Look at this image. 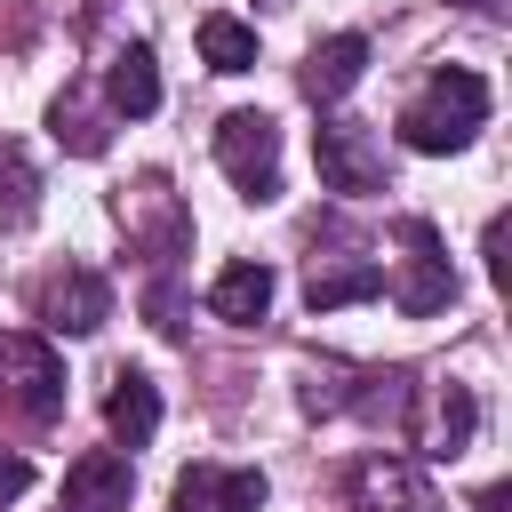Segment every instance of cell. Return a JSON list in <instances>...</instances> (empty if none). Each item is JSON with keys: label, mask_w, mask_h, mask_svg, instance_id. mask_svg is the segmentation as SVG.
I'll use <instances>...</instances> for the list:
<instances>
[{"label": "cell", "mask_w": 512, "mask_h": 512, "mask_svg": "<svg viewBox=\"0 0 512 512\" xmlns=\"http://www.w3.org/2000/svg\"><path fill=\"white\" fill-rule=\"evenodd\" d=\"M400 272H392V304L408 312V320H432V312H448V296H456V272H448V248H440V232L424 224V216H408L400 224Z\"/></svg>", "instance_id": "cell-5"}, {"label": "cell", "mask_w": 512, "mask_h": 512, "mask_svg": "<svg viewBox=\"0 0 512 512\" xmlns=\"http://www.w3.org/2000/svg\"><path fill=\"white\" fill-rule=\"evenodd\" d=\"M0 400L32 424H56L64 416V360L48 352V336H0Z\"/></svg>", "instance_id": "cell-2"}, {"label": "cell", "mask_w": 512, "mask_h": 512, "mask_svg": "<svg viewBox=\"0 0 512 512\" xmlns=\"http://www.w3.org/2000/svg\"><path fill=\"white\" fill-rule=\"evenodd\" d=\"M24 488H32V464H24V456H8V448H0V504H16V496H24Z\"/></svg>", "instance_id": "cell-19"}, {"label": "cell", "mask_w": 512, "mask_h": 512, "mask_svg": "<svg viewBox=\"0 0 512 512\" xmlns=\"http://www.w3.org/2000/svg\"><path fill=\"white\" fill-rule=\"evenodd\" d=\"M488 120V80L464 64H440L408 104H400V144L408 152H464Z\"/></svg>", "instance_id": "cell-1"}, {"label": "cell", "mask_w": 512, "mask_h": 512, "mask_svg": "<svg viewBox=\"0 0 512 512\" xmlns=\"http://www.w3.org/2000/svg\"><path fill=\"white\" fill-rule=\"evenodd\" d=\"M200 64L208 72H256V32L240 16H200Z\"/></svg>", "instance_id": "cell-17"}, {"label": "cell", "mask_w": 512, "mask_h": 512, "mask_svg": "<svg viewBox=\"0 0 512 512\" xmlns=\"http://www.w3.org/2000/svg\"><path fill=\"white\" fill-rule=\"evenodd\" d=\"M104 112H128V120L160 112V64H152L144 40H128V48L112 56V72H104Z\"/></svg>", "instance_id": "cell-14"}, {"label": "cell", "mask_w": 512, "mask_h": 512, "mask_svg": "<svg viewBox=\"0 0 512 512\" xmlns=\"http://www.w3.org/2000/svg\"><path fill=\"white\" fill-rule=\"evenodd\" d=\"M40 320H48L56 336H96V328L112 320V288H104V272L64 264V272L40 288Z\"/></svg>", "instance_id": "cell-8"}, {"label": "cell", "mask_w": 512, "mask_h": 512, "mask_svg": "<svg viewBox=\"0 0 512 512\" xmlns=\"http://www.w3.org/2000/svg\"><path fill=\"white\" fill-rule=\"evenodd\" d=\"M312 160H320V184L328 192H384L392 168H384V136L368 120H320L312 128Z\"/></svg>", "instance_id": "cell-4"}, {"label": "cell", "mask_w": 512, "mask_h": 512, "mask_svg": "<svg viewBox=\"0 0 512 512\" xmlns=\"http://www.w3.org/2000/svg\"><path fill=\"white\" fill-rule=\"evenodd\" d=\"M48 136H56L64 152H80V160H96V152L112 144V136H104V112H96L80 88H64V96L48 104Z\"/></svg>", "instance_id": "cell-16"}, {"label": "cell", "mask_w": 512, "mask_h": 512, "mask_svg": "<svg viewBox=\"0 0 512 512\" xmlns=\"http://www.w3.org/2000/svg\"><path fill=\"white\" fill-rule=\"evenodd\" d=\"M168 512H264L256 464H184L168 488Z\"/></svg>", "instance_id": "cell-7"}, {"label": "cell", "mask_w": 512, "mask_h": 512, "mask_svg": "<svg viewBox=\"0 0 512 512\" xmlns=\"http://www.w3.org/2000/svg\"><path fill=\"white\" fill-rule=\"evenodd\" d=\"M272 288H280V280H272V264H256V256H248V264H224V272H216V288H208V312H216V320H232V328H256V320L272 312Z\"/></svg>", "instance_id": "cell-13"}, {"label": "cell", "mask_w": 512, "mask_h": 512, "mask_svg": "<svg viewBox=\"0 0 512 512\" xmlns=\"http://www.w3.org/2000/svg\"><path fill=\"white\" fill-rule=\"evenodd\" d=\"M368 296H384V264H368V256H312V272H304V304L312 312H344V304H368Z\"/></svg>", "instance_id": "cell-10"}, {"label": "cell", "mask_w": 512, "mask_h": 512, "mask_svg": "<svg viewBox=\"0 0 512 512\" xmlns=\"http://www.w3.org/2000/svg\"><path fill=\"white\" fill-rule=\"evenodd\" d=\"M456 8H496V0H456Z\"/></svg>", "instance_id": "cell-20"}, {"label": "cell", "mask_w": 512, "mask_h": 512, "mask_svg": "<svg viewBox=\"0 0 512 512\" xmlns=\"http://www.w3.org/2000/svg\"><path fill=\"white\" fill-rule=\"evenodd\" d=\"M344 496H352V512H448L432 472L408 464V456H360L344 472Z\"/></svg>", "instance_id": "cell-6"}, {"label": "cell", "mask_w": 512, "mask_h": 512, "mask_svg": "<svg viewBox=\"0 0 512 512\" xmlns=\"http://www.w3.org/2000/svg\"><path fill=\"white\" fill-rule=\"evenodd\" d=\"M216 168L248 200H280V128H272V112H224L216 120Z\"/></svg>", "instance_id": "cell-3"}, {"label": "cell", "mask_w": 512, "mask_h": 512, "mask_svg": "<svg viewBox=\"0 0 512 512\" xmlns=\"http://www.w3.org/2000/svg\"><path fill=\"white\" fill-rule=\"evenodd\" d=\"M104 424H112L120 448H144V440L160 432V384H152L144 368H120L112 392H104Z\"/></svg>", "instance_id": "cell-12"}, {"label": "cell", "mask_w": 512, "mask_h": 512, "mask_svg": "<svg viewBox=\"0 0 512 512\" xmlns=\"http://www.w3.org/2000/svg\"><path fill=\"white\" fill-rule=\"evenodd\" d=\"M360 72H368V40H360V32H328V40L304 56V96H312V104H336V96L360 88Z\"/></svg>", "instance_id": "cell-11"}, {"label": "cell", "mask_w": 512, "mask_h": 512, "mask_svg": "<svg viewBox=\"0 0 512 512\" xmlns=\"http://www.w3.org/2000/svg\"><path fill=\"white\" fill-rule=\"evenodd\" d=\"M32 192H40V184H32L24 152H0V216H8V224H24V216H32Z\"/></svg>", "instance_id": "cell-18"}, {"label": "cell", "mask_w": 512, "mask_h": 512, "mask_svg": "<svg viewBox=\"0 0 512 512\" xmlns=\"http://www.w3.org/2000/svg\"><path fill=\"white\" fill-rule=\"evenodd\" d=\"M472 432H480L472 384H440V392H432V416H424V448H432V456H464Z\"/></svg>", "instance_id": "cell-15"}, {"label": "cell", "mask_w": 512, "mask_h": 512, "mask_svg": "<svg viewBox=\"0 0 512 512\" xmlns=\"http://www.w3.org/2000/svg\"><path fill=\"white\" fill-rule=\"evenodd\" d=\"M128 496H136V472L120 448H88L64 472V512H128Z\"/></svg>", "instance_id": "cell-9"}]
</instances>
